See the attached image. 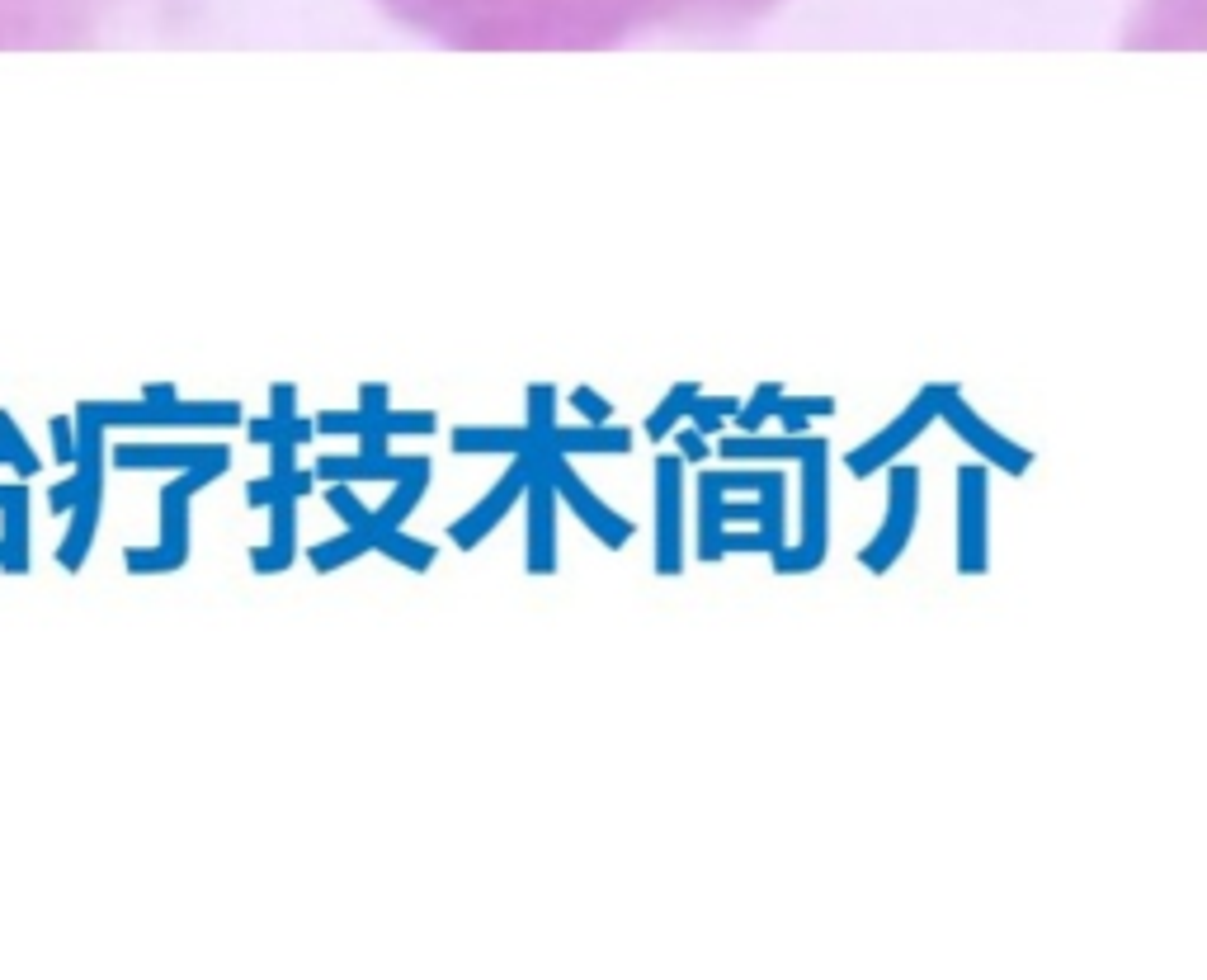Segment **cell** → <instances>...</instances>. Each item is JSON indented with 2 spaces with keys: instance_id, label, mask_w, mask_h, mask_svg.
Returning <instances> with one entry per match:
<instances>
[{
  "instance_id": "obj_1",
  "label": "cell",
  "mask_w": 1207,
  "mask_h": 980,
  "mask_svg": "<svg viewBox=\"0 0 1207 980\" xmlns=\"http://www.w3.org/2000/svg\"><path fill=\"white\" fill-rule=\"evenodd\" d=\"M444 29L472 34H557V29H599L613 19L680 10V5H721V0H397Z\"/></svg>"
},
{
  "instance_id": "obj_2",
  "label": "cell",
  "mask_w": 1207,
  "mask_h": 980,
  "mask_svg": "<svg viewBox=\"0 0 1207 980\" xmlns=\"http://www.w3.org/2000/svg\"><path fill=\"white\" fill-rule=\"evenodd\" d=\"M915 504H919V472L915 467H892V490H887V518L878 537L868 542L859 561H864L873 575L892 571V561L905 552L910 542V528H915Z\"/></svg>"
},
{
  "instance_id": "obj_3",
  "label": "cell",
  "mask_w": 1207,
  "mask_h": 980,
  "mask_svg": "<svg viewBox=\"0 0 1207 980\" xmlns=\"http://www.w3.org/2000/svg\"><path fill=\"white\" fill-rule=\"evenodd\" d=\"M821 556H826V463L821 453H811L802 458V547L797 552L778 547V571L802 575L821 566Z\"/></svg>"
},
{
  "instance_id": "obj_4",
  "label": "cell",
  "mask_w": 1207,
  "mask_h": 980,
  "mask_svg": "<svg viewBox=\"0 0 1207 980\" xmlns=\"http://www.w3.org/2000/svg\"><path fill=\"white\" fill-rule=\"evenodd\" d=\"M934 410H938V420H948V425L967 439V444L986 458V463H995V467H1005V472H1028V463H1033V453L1028 448H1019V444H1009V439H1000L986 420H976L972 410L962 406V396H957V387H938L934 382Z\"/></svg>"
},
{
  "instance_id": "obj_5",
  "label": "cell",
  "mask_w": 1207,
  "mask_h": 980,
  "mask_svg": "<svg viewBox=\"0 0 1207 980\" xmlns=\"http://www.w3.org/2000/svg\"><path fill=\"white\" fill-rule=\"evenodd\" d=\"M934 415H938V410H934V387H924V392H919L915 401H910V406H905L902 415H897V420L883 429V434H873L868 444H859L854 453H849V458H845L849 472H854V477H868V472L887 467L892 458H902L905 444H910V439H919V434H924V425H929Z\"/></svg>"
},
{
  "instance_id": "obj_6",
  "label": "cell",
  "mask_w": 1207,
  "mask_h": 980,
  "mask_svg": "<svg viewBox=\"0 0 1207 980\" xmlns=\"http://www.w3.org/2000/svg\"><path fill=\"white\" fill-rule=\"evenodd\" d=\"M957 571H986V472L976 463L957 472Z\"/></svg>"
},
{
  "instance_id": "obj_7",
  "label": "cell",
  "mask_w": 1207,
  "mask_h": 980,
  "mask_svg": "<svg viewBox=\"0 0 1207 980\" xmlns=\"http://www.w3.org/2000/svg\"><path fill=\"white\" fill-rule=\"evenodd\" d=\"M533 467H538V463H533V458L523 453V463L514 467V477H504V482L496 486V495H491L487 504L477 509V514H468V518H463V523H453V542H458V547H472V542H482V537H487V533H482V528H491V523L501 518V509H504V504H509V499H514V495H519L523 477H528Z\"/></svg>"
},
{
  "instance_id": "obj_8",
  "label": "cell",
  "mask_w": 1207,
  "mask_h": 980,
  "mask_svg": "<svg viewBox=\"0 0 1207 980\" xmlns=\"http://www.w3.org/2000/svg\"><path fill=\"white\" fill-rule=\"evenodd\" d=\"M552 477H557V482H561V490H566V499H571V504H576V509H580V518H590V523H595V533L604 537L609 547H623V542H628V533H632V523H628V518L609 514V509H604V504H599V499L590 495V490H585V486H580L576 477H571V472H566V467H561V463H552Z\"/></svg>"
},
{
  "instance_id": "obj_9",
  "label": "cell",
  "mask_w": 1207,
  "mask_h": 980,
  "mask_svg": "<svg viewBox=\"0 0 1207 980\" xmlns=\"http://www.w3.org/2000/svg\"><path fill=\"white\" fill-rule=\"evenodd\" d=\"M656 477H661V486H666V499H661V552H656V561H661V571L675 575L680 571V467H675V458H666V463L656 467Z\"/></svg>"
},
{
  "instance_id": "obj_10",
  "label": "cell",
  "mask_w": 1207,
  "mask_h": 980,
  "mask_svg": "<svg viewBox=\"0 0 1207 980\" xmlns=\"http://www.w3.org/2000/svg\"><path fill=\"white\" fill-rule=\"evenodd\" d=\"M538 463V458H533ZM528 566L533 575L552 571V477L538 463V482H533V537H528Z\"/></svg>"
},
{
  "instance_id": "obj_11",
  "label": "cell",
  "mask_w": 1207,
  "mask_h": 980,
  "mask_svg": "<svg viewBox=\"0 0 1207 980\" xmlns=\"http://www.w3.org/2000/svg\"><path fill=\"white\" fill-rule=\"evenodd\" d=\"M726 458H811V453H826L821 439H726L721 444Z\"/></svg>"
},
{
  "instance_id": "obj_12",
  "label": "cell",
  "mask_w": 1207,
  "mask_h": 980,
  "mask_svg": "<svg viewBox=\"0 0 1207 980\" xmlns=\"http://www.w3.org/2000/svg\"><path fill=\"white\" fill-rule=\"evenodd\" d=\"M694 401H699V382H680V387L670 392L666 406H656V415L647 420V434H651V439H666L670 429H675V420H680V415H689V406H694Z\"/></svg>"
},
{
  "instance_id": "obj_13",
  "label": "cell",
  "mask_w": 1207,
  "mask_h": 980,
  "mask_svg": "<svg viewBox=\"0 0 1207 980\" xmlns=\"http://www.w3.org/2000/svg\"><path fill=\"white\" fill-rule=\"evenodd\" d=\"M363 547H373V533H359V528H354V533L340 537V542H325V547H316V552H311V561H316V571H335L340 561L359 556Z\"/></svg>"
},
{
  "instance_id": "obj_14",
  "label": "cell",
  "mask_w": 1207,
  "mask_h": 980,
  "mask_svg": "<svg viewBox=\"0 0 1207 980\" xmlns=\"http://www.w3.org/2000/svg\"><path fill=\"white\" fill-rule=\"evenodd\" d=\"M778 401H783V387H778V382H764L755 401H750V406H740V420H736V425L745 429V434H755V429L764 425L769 415H778Z\"/></svg>"
},
{
  "instance_id": "obj_15",
  "label": "cell",
  "mask_w": 1207,
  "mask_h": 980,
  "mask_svg": "<svg viewBox=\"0 0 1207 980\" xmlns=\"http://www.w3.org/2000/svg\"><path fill=\"white\" fill-rule=\"evenodd\" d=\"M835 410V401L830 396H802V401H778V415H830Z\"/></svg>"
},
{
  "instance_id": "obj_16",
  "label": "cell",
  "mask_w": 1207,
  "mask_h": 980,
  "mask_svg": "<svg viewBox=\"0 0 1207 980\" xmlns=\"http://www.w3.org/2000/svg\"><path fill=\"white\" fill-rule=\"evenodd\" d=\"M680 453H685L689 463H704V458H707L704 434H699V429H689V434H680Z\"/></svg>"
},
{
  "instance_id": "obj_17",
  "label": "cell",
  "mask_w": 1207,
  "mask_h": 980,
  "mask_svg": "<svg viewBox=\"0 0 1207 980\" xmlns=\"http://www.w3.org/2000/svg\"><path fill=\"white\" fill-rule=\"evenodd\" d=\"M53 448L62 463H76V448H72V434H67V420H53Z\"/></svg>"
},
{
  "instance_id": "obj_18",
  "label": "cell",
  "mask_w": 1207,
  "mask_h": 980,
  "mask_svg": "<svg viewBox=\"0 0 1207 980\" xmlns=\"http://www.w3.org/2000/svg\"><path fill=\"white\" fill-rule=\"evenodd\" d=\"M576 406H580V415H595V425H604V420H609V406H604L595 392H576Z\"/></svg>"
},
{
  "instance_id": "obj_19",
  "label": "cell",
  "mask_w": 1207,
  "mask_h": 980,
  "mask_svg": "<svg viewBox=\"0 0 1207 980\" xmlns=\"http://www.w3.org/2000/svg\"><path fill=\"white\" fill-rule=\"evenodd\" d=\"M38 5H67V0H0V10H38Z\"/></svg>"
}]
</instances>
